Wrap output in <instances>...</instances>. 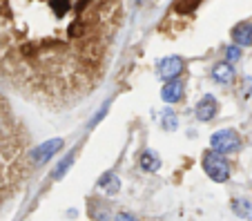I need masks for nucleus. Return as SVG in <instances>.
<instances>
[{"label": "nucleus", "instance_id": "1", "mask_svg": "<svg viewBox=\"0 0 252 221\" xmlns=\"http://www.w3.org/2000/svg\"><path fill=\"white\" fill-rule=\"evenodd\" d=\"M201 163H203V172L208 174L212 181L225 183L230 179V165H228V161H225L223 154L210 150V152L203 154V161H201Z\"/></svg>", "mask_w": 252, "mask_h": 221}, {"label": "nucleus", "instance_id": "2", "mask_svg": "<svg viewBox=\"0 0 252 221\" xmlns=\"http://www.w3.org/2000/svg\"><path fill=\"white\" fill-rule=\"evenodd\" d=\"M210 148L219 154H230L241 148V139L234 130H219L210 136Z\"/></svg>", "mask_w": 252, "mask_h": 221}, {"label": "nucleus", "instance_id": "3", "mask_svg": "<svg viewBox=\"0 0 252 221\" xmlns=\"http://www.w3.org/2000/svg\"><path fill=\"white\" fill-rule=\"evenodd\" d=\"M63 145H65V143H63V139H49V141H45V143H40L38 148L32 152V161H33V163H38V165L47 163L54 154L61 152Z\"/></svg>", "mask_w": 252, "mask_h": 221}, {"label": "nucleus", "instance_id": "4", "mask_svg": "<svg viewBox=\"0 0 252 221\" xmlns=\"http://www.w3.org/2000/svg\"><path fill=\"white\" fill-rule=\"evenodd\" d=\"M157 67H158V76H161L163 81H172V78H176L183 72L186 63H183L181 56H167V58H163V61H158Z\"/></svg>", "mask_w": 252, "mask_h": 221}, {"label": "nucleus", "instance_id": "5", "mask_svg": "<svg viewBox=\"0 0 252 221\" xmlns=\"http://www.w3.org/2000/svg\"><path fill=\"white\" fill-rule=\"evenodd\" d=\"M217 112H219V101L208 94V96H203L199 101L194 114H196V119H199V121H212L214 116H217Z\"/></svg>", "mask_w": 252, "mask_h": 221}, {"label": "nucleus", "instance_id": "6", "mask_svg": "<svg viewBox=\"0 0 252 221\" xmlns=\"http://www.w3.org/2000/svg\"><path fill=\"white\" fill-rule=\"evenodd\" d=\"M183 81H179V78H172V81H165V85H163L161 90V98L165 103H176V101H181L183 98Z\"/></svg>", "mask_w": 252, "mask_h": 221}, {"label": "nucleus", "instance_id": "7", "mask_svg": "<svg viewBox=\"0 0 252 221\" xmlns=\"http://www.w3.org/2000/svg\"><path fill=\"white\" fill-rule=\"evenodd\" d=\"M234 76H237V72H234L232 63H228V61L217 63L212 67V78L217 83H221V85H230V83L234 81Z\"/></svg>", "mask_w": 252, "mask_h": 221}, {"label": "nucleus", "instance_id": "8", "mask_svg": "<svg viewBox=\"0 0 252 221\" xmlns=\"http://www.w3.org/2000/svg\"><path fill=\"white\" fill-rule=\"evenodd\" d=\"M232 40H234V45H239V47H248V45H252V23L246 20V23L234 25Z\"/></svg>", "mask_w": 252, "mask_h": 221}, {"label": "nucleus", "instance_id": "9", "mask_svg": "<svg viewBox=\"0 0 252 221\" xmlns=\"http://www.w3.org/2000/svg\"><path fill=\"white\" fill-rule=\"evenodd\" d=\"M141 168L145 170V172H157V170L161 168V159H158V154L152 152V150H145V152L141 154Z\"/></svg>", "mask_w": 252, "mask_h": 221}, {"label": "nucleus", "instance_id": "10", "mask_svg": "<svg viewBox=\"0 0 252 221\" xmlns=\"http://www.w3.org/2000/svg\"><path fill=\"white\" fill-rule=\"evenodd\" d=\"M98 186L103 188L107 194H116L121 190V181H119V177H116L114 172L103 174V177H100V181H98Z\"/></svg>", "mask_w": 252, "mask_h": 221}, {"label": "nucleus", "instance_id": "11", "mask_svg": "<svg viewBox=\"0 0 252 221\" xmlns=\"http://www.w3.org/2000/svg\"><path fill=\"white\" fill-rule=\"evenodd\" d=\"M232 210H234V215L241 217V219H250L252 217V203L246 201V199H234Z\"/></svg>", "mask_w": 252, "mask_h": 221}, {"label": "nucleus", "instance_id": "12", "mask_svg": "<svg viewBox=\"0 0 252 221\" xmlns=\"http://www.w3.org/2000/svg\"><path fill=\"white\" fill-rule=\"evenodd\" d=\"M71 163H74V152H69V154H67V157H65V159H63L61 163L56 165V170H54V177H56V179H61L63 174H65L67 170H69V165H71Z\"/></svg>", "mask_w": 252, "mask_h": 221}, {"label": "nucleus", "instance_id": "13", "mask_svg": "<svg viewBox=\"0 0 252 221\" xmlns=\"http://www.w3.org/2000/svg\"><path fill=\"white\" fill-rule=\"evenodd\" d=\"M161 121H163V127L165 130H176V123H179V119H176V114L172 110H165L163 112V116H161Z\"/></svg>", "mask_w": 252, "mask_h": 221}, {"label": "nucleus", "instance_id": "14", "mask_svg": "<svg viewBox=\"0 0 252 221\" xmlns=\"http://www.w3.org/2000/svg\"><path fill=\"white\" fill-rule=\"evenodd\" d=\"M199 2H201V0H176L174 9L181 11V14H188V11H192L196 5H199Z\"/></svg>", "mask_w": 252, "mask_h": 221}, {"label": "nucleus", "instance_id": "15", "mask_svg": "<svg viewBox=\"0 0 252 221\" xmlns=\"http://www.w3.org/2000/svg\"><path fill=\"white\" fill-rule=\"evenodd\" d=\"M239 58H241V47H239V45H230V47H225V61L237 63Z\"/></svg>", "mask_w": 252, "mask_h": 221}, {"label": "nucleus", "instance_id": "16", "mask_svg": "<svg viewBox=\"0 0 252 221\" xmlns=\"http://www.w3.org/2000/svg\"><path fill=\"white\" fill-rule=\"evenodd\" d=\"M116 221H136L132 215H127V212H119L116 215Z\"/></svg>", "mask_w": 252, "mask_h": 221}]
</instances>
